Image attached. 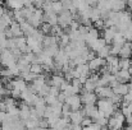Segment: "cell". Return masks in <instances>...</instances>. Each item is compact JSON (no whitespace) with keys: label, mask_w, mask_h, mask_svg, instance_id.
<instances>
[{"label":"cell","mask_w":132,"mask_h":130,"mask_svg":"<svg viewBox=\"0 0 132 130\" xmlns=\"http://www.w3.org/2000/svg\"><path fill=\"white\" fill-rule=\"evenodd\" d=\"M96 106H97L99 112H100L103 116L108 117V119H109V117L114 114V111L117 110V106L112 102L110 98H100V99L97 101Z\"/></svg>","instance_id":"6da1fadb"},{"label":"cell","mask_w":132,"mask_h":130,"mask_svg":"<svg viewBox=\"0 0 132 130\" xmlns=\"http://www.w3.org/2000/svg\"><path fill=\"white\" fill-rule=\"evenodd\" d=\"M17 61H18V60L15 59V56L13 55V52H12L10 50H3V52H1V55H0V63H1L4 66L9 68V66L17 64Z\"/></svg>","instance_id":"7a4b0ae2"},{"label":"cell","mask_w":132,"mask_h":130,"mask_svg":"<svg viewBox=\"0 0 132 130\" xmlns=\"http://www.w3.org/2000/svg\"><path fill=\"white\" fill-rule=\"evenodd\" d=\"M64 103H67L72 108V111H77V110H81L82 108V99H81V96H78V94L67 97V99H65Z\"/></svg>","instance_id":"3957f363"},{"label":"cell","mask_w":132,"mask_h":130,"mask_svg":"<svg viewBox=\"0 0 132 130\" xmlns=\"http://www.w3.org/2000/svg\"><path fill=\"white\" fill-rule=\"evenodd\" d=\"M81 93H82V96H81L82 105H96L97 103V96L95 92H87V91L82 89Z\"/></svg>","instance_id":"277c9868"},{"label":"cell","mask_w":132,"mask_h":130,"mask_svg":"<svg viewBox=\"0 0 132 130\" xmlns=\"http://www.w3.org/2000/svg\"><path fill=\"white\" fill-rule=\"evenodd\" d=\"M88 64V68H90V70L91 72H100V69L106 64L105 63V59H103V57H99V56H95L94 59H91L90 61L87 63Z\"/></svg>","instance_id":"5b68a950"},{"label":"cell","mask_w":132,"mask_h":130,"mask_svg":"<svg viewBox=\"0 0 132 130\" xmlns=\"http://www.w3.org/2000/svg\"><path fill=\"white\" fill-rule=\"evenodd\" d=\"M95 93L99 98H112L114 96V92H113V88L109 86L105 87H97L95 89Z\"/></svg>","instance_id":"8992f818"},{"label":"cell","mask_w":132,"mask_h":130,"mask_svg":"<svg viewBox=\"0 0 132 130\" xmlns=\"http://www.w3.org/2000/svg\"><path fill=\"white\" fill-rule=\"evenodd\" d=\"M85 117H86V116H85L82 108H81V110H77V111H72L71 115H69V120H71V123H72L73 125H81V123H82V120H84Z\"/></svg>","instance_id":"52a82bcc"},{"label":"cell","mask_w":132,"mask_h":130,"mask_svg":"<svg viewBox=\"0 0 132 130\" xmlns=\"http://www.w3.org/2000/svg\"><path fill=\"white\" fill-rule=\"evenodd\" d=\"M123 124H125V121L121 120V119H118V117H116V116H110L108 119V128L109 129L121 130L123 128Z\"/></svg>","instance_id":"ba28073f"},{"label":"cell","mask_w":132,"mask_h":130,"mask_svg":"<svg viewBox=\"0 0 132 130\" xmlns=\"http://www.w3.org/2000/svg\"><path fill=\"white\" fill-rule=\"evenodd\" d=\"M82 111H84L85 116L91 117V119H94V117H96V116L99 115L97 106H95V105H84V107H82Z\"/></svg>","instance_id":"9c48e42d"},{"label":"cell","mask_w":132,"mask_h":130,"mask_svg":"<svg viewBox=\"0 0 132 130\" xmlns=\"http://www.w3.org/2000/svg\"><path fill=\"white\" fill-rule=\"evenodd\" d=\"M116 77H117V81L119 82V83H127V82H130L131 81V73H130V70H125V69H119V72L116 74Z\"/></svg>","instance_id":"30bf717a"},{"label":"cell","mask_w":132,"mask_h":130,"mask_svg":"<svg viewBox=\"0 0 132 130\" xmlns=\"http://www.w3.org/2000/svg\"><path fill=\"white\" fill-rule=\"evenodd\" d=\"M76 73H77V75H78V78H81V77H85V78H88L90 77V73H91V70H90V68H88V64H81V65H77L76 68Z\"/></svg>","instance_id":"8fae6325"},{"label":"cell","mask_w":132,"mask_h":130,"mask_svg":"<svg viewBox=\"0 0 132 130\" xmlns=\"http://www.w3.org/2000/svg\"><path fill=\"white\" fill-rule=\"evenodd\" d=\"M90 45V48H91V51H94V52H99L105 45V40L104 38H96V40H94V41H91V42H88Z\"/></svg>","instance_id":"7c38bea8"},{"label":"cell","mask_w":132,"mask_h":130,"mask_svg":"<svg viewBox=\"0 0 132 130\" xmlns=\"http://www.w3.org/2000/svg\"><path fill=\"white\" fill-rule=\"evenodd\" d=\"M113 92L119 96H126L130 92V86L127 83H118L117 86L113 87Z\"/></svg>","instance_id":"4fadbf2b"},{"label":"cell","mask_w":132,"mask_h":130,"mask_svg":"<svg viewBox=\"0 0 132 130\" xmlns=\"http://www.w3.org/2000/svg\"><path fill=\"white\" fill-rule=\"evenodd\" d=\"M132 55V42H126L123 43L122 48H121V52H119V56L121 57H128Z\"/></svg>","instance_id":"5bb4252c"},{"label":"cell","mask_w":132,"mask_h":130,"mask_svg":"<svg viewBox=\"0 0 132 130\" xmlns=\"http://www.w3.org/2000/svg\"><path fill=\"white\" fill-rule=\"evenodd\" d=\"M64 81H65V78H64L63 75H60V74H54V75L50 78V86L60 88V86L63 84Z\"/></svg>","instance_id":"9a60e30c"},{"label":"cell","mask_w":132,"mask_h":130,"mask_svg":"<svg viewBox=\"0 0 132 130\" xmlns=\"http://www.w3.org/2000/svg\"><path fill=\"white\" fill-rule=\"evenodd\" d=\"M80 92H81V88H78L77 86H75V84H72V83H69V86L63 91V93H64L67 97H69V96H75V94H78Z\"/></svg>","instance_id":"2e32d148"},{"label":"cell","mask_w":132,"mask_h":130,"mask_svg":"<svg viewBox=\"0 0 132 130\" xmlns=\"http://www.w3.org/2000/svg\"><path fill=\"white\" fill-rule=\"evenodd\" d=\"M58 21H59V23H60L62 27H67L68 24L72 23V17H71V14H69L68 12H65V13H63V14L59 17Z\"/></svg>","instance_id":"e0dca14e"},{"label":"cell","mask_w":132,"mask_h":130,"mask_svg":"<svg viewBox=\"0 0 132 130\" xmlns=\"http://www.w3.org/2000/svg\"><path fill=\"white\" fill-rule=\"evenodd\" d=\"M114 37H116V31H114V28H106L105 29V32H104V40H105V42H113V40H114Z\"/></svg>","instance_id":"ac0fdd59"},{"label":"cell","mask_w":132,"mask_h":130,"mask_svg":"<svg viewBox=\"0 0 132 130\" xmlns=\"http://www.w3.org/2000/svg\"><path fill=\"white\" fill-rule=\"evenodd\" d=\"M99 57H103V59H106L108 56H110V46L105 45L99 52H96Z\"/></svg>","instance_id":"d6986e66"},{"label":"cell","mask_w":132,"mask_h":130,"mask_svg":"<svg viewBox=\"0 0 132 130\" xmlns=\"http://www.w3.org/2000/svg\"><path fill=\"white\" fill-rule=\"evenodd\" d=\"M131 66V60L128 57H121L119 59V69H125L128 70Z\"/></svg>","instance_id":"ffe728a7"},{"label":"cell","mask_w":132,"mask_h":130,"mask_svg":"<svg viewBox=\"0 0 132 130\" xmlns=\"http://www.w3.org/2000/svg\"><path fill=\"white\" fill-rule=\"evenodd\" d=\"M31 72L35 73V74H37V75H41L44 73V66L41 64H39V63H34L31 65Z\"/></svg>","instance_id":"44dd1931"},{"label":"cell","mask_w":132,"mask_h":130,"mask_svg":"<svg viewBox=\"0 0 132 130\" xmlns=\"http://www.w3.org/2000/svg\"><path fill=\"white\" fill-rule=\"evenodd\" d=\"M125 4H126V0H112V8L114 10H121L125 8Z\"/></svg>","instance_id":"7402d4cb"},{"label":"cell","mask_w":132,"mask_h":130,"mask_svg":"<svg viewBox=\"0 0 132 130\" xmlns=\"http://www.w3.org/2000/svg\"><path fill=\"white\" fill-rule=\"evenodd\" d=\"M122 46H123V45H119V43H113V46L110 47V55H114V56L119 55Z\"/></svg>","instance_id":"603a6c76"},{"label":"cell","mask_w":132,"mask_h":130,"mask_svg":"<svg viewBox=\"0 0 132 130\" xmlns=\"http://www.w3.org/2000/svg\"><path fill=\"white\" fill-rule=\"evenodd\" d=\"M113 43H119V45L126 43V37L123 36V33H122V32L116 33V37H114V40H113Z\"/></svg>","instance_id":"cb8c5ba5"},{"label":"cell","mask_w":132,"mask_h":130,"mask_svg":"<svg viewBox=\"0 0 132 130\" xmlns=\"http://www.w3.org/2000/svg\"><path fill=\"white\" fill-rule=\"evenodd\" d=\"M71 112H72V108H71V107H69L67 103H63V108H62V116H64V117H69Z\"/></svg>","instance_id":"d4e9b609"},{"label":"cell","mask_w":132,"mask_h":130,"mask_svg":"<svg viewBox=\"0 0 132 130\" xmlns=\"http://www.w3.org/2000/svg\"><path fill=\"white\" fill-rule=\"evenodd\" d=\"M71 43V38H69V35H62L60 36V45L62 46H68Z\"/></svg>","instance_id":"484cf974"},{"label":"cell","mask_w":132,"mask_h":130,"mask_svg":"<svg viewBox=\"0 0 132 130\" xmlns=\"http://www.w3.org/2000/svg\"><path fill=\"white\" fill-rule=\"evenodd\" d=\"M100 129H101V126H100L99 124H96V123H92L91 125L82 128V130H100Z\"/></svg>","instance_id":"4316f807"},{"label":"cell","mask_w":132,"mask_h":130,"mask_svg":"<svg viewBox=\"0 0 132 130\" xmlns=\"http://www.w3.org/2000/svg\"><path fill=\"white\" fill-rule=\"evenodd\" d=\"M92 123H94V120H92L91 117H87V116H86V117H85V119L82 120V123H81V126H82V128H85V126H88V125H91Z\"/></svg>","instance_id":"83f0119b"},{"label":"cell","mask_w":132,"mask_h":130,"mask_svg":"<svg viewBox=\"0 0 132 130\" xmlns=\"http://www.w3.org/2000/svg\"><path fill=\"white\" fill-rule=\"evenodd\" d=\"M127 4H128V6L132 9V0H127Z\"/></svg>","instance_id":"f1b7e54d"},{"label":"cell","mask_w":132,"mask_h":130,"mask_svg":"<svg viewBox=\"0 0 132 130\" xmlns=\"http://www.w3.org/2000/svg\"><path fill=\"white\" fill-rule=\"evenodd\" d=\"M128 86H130V93H131V94H132V82H131V83H130V84H128Z\"/></svg>","instance_id":"f546056e"},{"label":"cell","mask_w":132,"mask_h":130,"mask_svg":"<svg viewBox=\"0 0 132 130\" xmlns=\"http://www.w3.org/2000/svg\"><path fill=\"white\" fill-rule=\"evenodd\" d=\"M131 41H132V38H131Z\"/></svg>","instance_id":"4dcf8cb0"}]
</instances>
